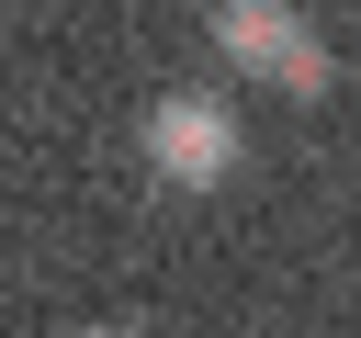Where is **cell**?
Listing matches in <instances>:
<instances>
[{"label": "cell", "mask_w": 361, "mask_h": 338, "mask_svg": "<svg viewBox=\"0 0 361 338\" xmlns=\"http://www.w3.org/2000/svg\"><path fill=\"white\" fill-rule=\"evenodd\" d=\"M214 56L237 79H271L282 101H327L338 90V56L316 45V23L293 0H214Z\"/></svg>", "instance_id": "cell-1"}, {"label": "cell", "mask_w": 361, "mask_h": 338, "mask_svg": "<svg viewBox=\"0 0 361 338\" xmlns=\"http://www.w3.org/2000/svg\"><path fill=\"white\" fill-rule=\"evenodd\" d=\"M135 146H147V169H158L169 192H214V180H237V158H248V135H237V113H226L214 90H158V101L135 113Z\"/></svg>", "instance_id": "cell-2"}, {"label": "cell", "mask_w": 361, "mask_h": 338, "mask_svg": "<svg viewBox=\"0 0 361 338\" xmlns=\"http://www.w3.org/2000/svg\"><path fill=\"white\" fill-rule=\"evenodd\" d=\"M79 338H135V327H79Z\"/></svg>", "instance_id": "cell-3"}]
</instances>
